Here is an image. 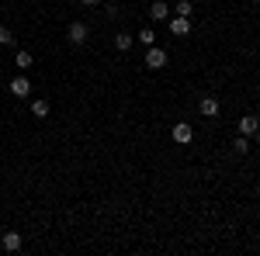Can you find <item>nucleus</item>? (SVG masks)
<instances>
[{
	"instance_id": "f257e3e1",
	"label": "nucleus",
	"mask_w": 260,
	"mask_h": 256,
	"mask_svg": "<svg viewBox=\"0 0 260 256\" xmlns=\"http://www.w3.org/2000/svg\"><path fill=\"white\" fill-rule=\"evenodd\" d=\"M66 39H70V45H77V49H80V45H87V39H90V28H87L83 21H73V24H70V31H66Z\"/></svg>"
},
{
	"instance_id": "f03ea898",
	"label": "nucleus",
	"mask_w": 260,
	"mask_h": 256,
	"mask_svg": "<svg viewBox=\"0 0 260 256\" xmlns=\"http://www.w3.org/2000/svg\"><path fill=\"white\" fill-rule=\"evenodd\" d=\"M146 66H149V69H163V66H167V52L156 49V45H149V52H146Z\"/></svg>"
},
{
	"instance_id": "7ed1b4c3",
	"label": "nucleus",
	"mask_w": 260,
	"mask_h": 256,
	"mask_svg": "<svg viewBox=\"0 0 260 256\" xmlns=\"http://www.w3.org/2000/svg\"><path fill=\"white\" fill-rule=\"evenodd\" d=\"M191 138H194V128H191L187 121H177V125H174V142H177V145H187Z\"/></svg>"
},
{
	"instance_id": "20e7f679",
	"label": "nucleus",
	"mask_w": 260,
	"mask_h": 256,
	"mask_svg": "<svg viewBox=\"0 0 260 256\" xmlns=\"http://www.w3.org/2000/svg\"><path fill=\"white\" fill-rule=\"evenodd\" d=\"M11 94L18 100H28V94H31V83H28V77H14L11 80Z\"/></svg>"
},
{
	"instance_id": "39448f33",
	"label": "nucleus",
	"mask_w": 260,
	"mask_h": 256,
	"mask_svg": "<svg viewBox=\"0 0 260 256\" xmlns=\"http://www.w3.org/2000/svg\"><path fill=\"white\" fill-rule=\"evenodd\" d=\"M257 128H260V118H257V115H243V118H240V135L250 138V135H257Z\"/></svg>"
},
{
	"instance_id": "423d86ee",
	"label": "nucleus",
	"mask_w": 260,
	"mask_h": 256,
	"mask_svg": "<svg viewBox=\"0 0 260 256\" xmlns=\"http://www.w3.org/2000/svg\"><path fill=\"white\" fill-rule=\"evenodd\" d=\"M0 246H4V253H18L21 249V232H4V236H0Z\"/></svg>"
},
{
	"instance_id": "0eeeda50",
	"label": "nucleus",
	"mask_w": 260,
	"mask_h": 256,
	"mask_svg": "<svg viewBox=\"0 0 260 256\" xmlns=\"http://www.w3.org/2000/svg\"><path fill=\"white\" fill-rule=\"evenodd\" d=\"M149 18H153V21H167V18H170V7H167V0H156V4L149 7Z\"/></svg>"
},
{
	"instance_id": "6e6552de",
	"label": "nucleus",
	"mask_w": 260,
	"mask_h": 256,
	"mask_svg": "<svg viewBox=\"0 0 260 256\" xmlns=\"http://www.w3.org/2000/svg\"><path fill=\"white\" fill-rule=\"evenodd\" d=\"M201 115H205V118H215V115H219V100L215 97H201Z\"/></svg>"
},
{
	"instance_id": "1a4fd4ad",
	"label": "nucleus",
	"mask_w": 260,
	"mask_h": 256,
	"mask_svg": "<svg viewBox=\"0 0 260 256\" xmlns=\"http://www.w3.org/2000/svg\"><path fill=\"white\" fill-rule=\"evenodd\" d=\"M170 31H174V35H187V31H191V21L187 18H170Z\"/></svg>"
},
{
	"instance_id": "9d476101",
	"label": "nucleus",
	"mask_w": 260,
	"mask_h": 256,
	"mask_svg": "<svg viewBox=\"0 0 260 256\" xmlns=\"http://www.w3.org/2000/svg\"><path fill=\"white\" fill-rule=\"evenodd\" d=\"M132 35H128V31H118V35H115V49H118V52H128V49H132Z\"/></svg>"
},
{
	"instance_id": "9b49d317",
	"label": "nucleus",
	"mask_w": 260,
	"mask_h": 256,
	"mask_svg": "<svg viewBox=\"0 0 260 256\" xmlns=\"http://www.w3.org/2000/svg\"><path fill=\"white\" fill-rule=\"evenodd\" d=\"M153 42H156V31H153V28H142V31H139V45H146V49H149Z\"/></svg>"
},
{
	"instance_id": "f8f14e48",
	"label": "nucleus",
	"mask_w": 260,
	"mask_h": 256,
	"mask_svg": "<svg viewBox=\"0 0 260 256\" xmlns=\"http://www.w3.org/2000/svg\"><path fill=\"white\" fill-rule=\"evenodd\" d=\"M174 11H177V18H191V14H194V7H191V0H180V4L174 7Z\"/></svg>"
},
{
	"instance_id": "ddd939ff",
	"label": "nucleus",
	"mask_w": 260,
	"mask_h": 256,
	"mask_svg": "<svg viewBox=\"0 0 260 256\" xmlns=\"http://www.w3.org/2000/svg\"><path fill=\"white\" fill-rule=\"evenodd\" d=\"M31 115H35V118H45V115H49V100H35V104H31Z\"/></svg>"
},
{
	"instance_id": "4468645a",
	"label": "nucleus",
	"mask_w": 260,
	"mask_h": 256,
	"mask_svg": "<svg viewBox=\"0 0 260 256\" xmlns=\"http://www.w3.org/2000/svg\"><path fill=\"white\" fill-rule=\"evenodd\" d=\"M233 153H240V156H243V153H250V138H246V135H240L236 142H233Z\"/></svg>"
},
{
	"instance_id": "2eb2a0df",
	"label": "nucleus",
	"mask_w": 260,
	"mask_h": 256,
	"mask_svg": "<svg viewBox=\"0 0 260 256\" xmlns=\"http://www.w3.org/2000/svg\"><path fill=\"white\" fill-rule=\"evenodd\" d=\"M14 62H18V69H28V66H31V52H18V56H14Z\"/></svg>"
},
{
	"instance_id": "dca6fc26",
	"label": "nucleus",
	"mask_w": 260,
	"mask_h": 256,
	"mask_svg": "<svg viewBox=\"0 0 260 256\" xmlns=\"http://www.w3.org/2000/svg\"><path fill=\"white\" fill-rule=\"evenodd\" d=\"M11 42H14L11 28H7V24H0V45H11Z\"/></svg>"
},
{
	"instance_id": "f3484780",
	"label": "nucleus",
	"mask_w": 260,
	"mask_h": 256,
	"mask_svg": "<svg viewBox=\"0 0 260 256\" xmlns=\"http://www.w3.org/2000/svg\"><path fill=\"white\" fill-rule=\"evenodd\" d=\"M80 4H83V7H94V4H98V0H80Z\"/></svg>"
},
{
	"instance_id": "a211bd4d",
	"label": "nucleus",
	"mask_w": 260,
	"mask_h": 256,
	"mask_svg": "<svg viewBox=\"0 0 260 256\" xmlns=\"http://www.w3.org/2000/svg\"><path fill=\"white\" fill-rule=\"evenodd\" d=\"M257 142H260V128H257Z\"/></svg>"
}]
</instances>
